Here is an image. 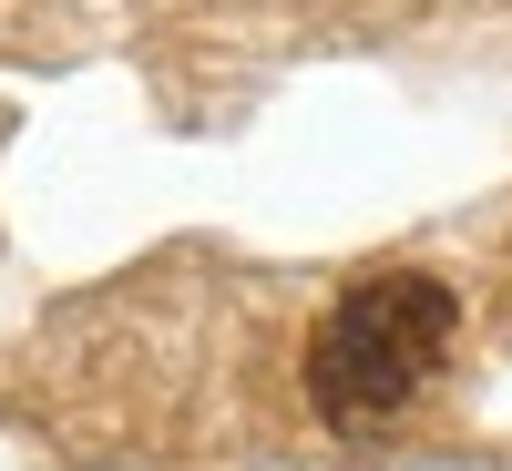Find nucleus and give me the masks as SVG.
<instances>
[{
	"instance_id": "f257e3e1",
	"label": "nucleus",
	"mask_w": 512,
	"mask_h": 471,
	"mask_svg": "<svg viewBox=\"0 0 512 471\" xmlns=\"http://www.w3.org/2000/svg\"><path fill=\"white\" fill-rule=\"evenodd\" d=\"M451 338H461V297L441 277L379 267L359 287H338V308L318 318V338H308V400L338 420V431H379V420H400L441 379Z\"/></svg>"
}]
</instances>
